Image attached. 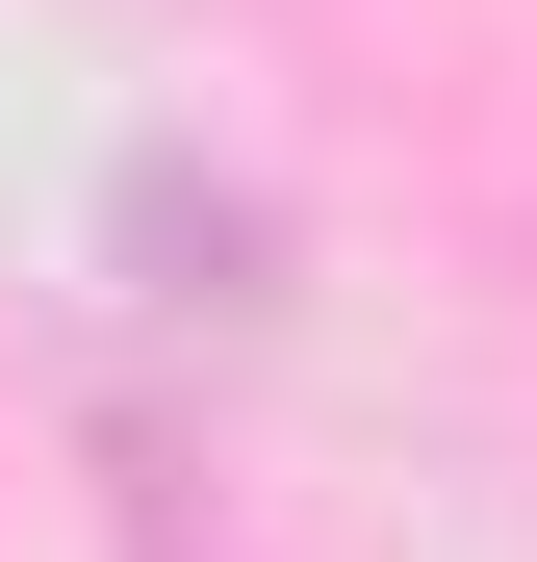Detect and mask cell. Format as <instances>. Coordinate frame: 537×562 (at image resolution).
<instances>
[]
</instances>
